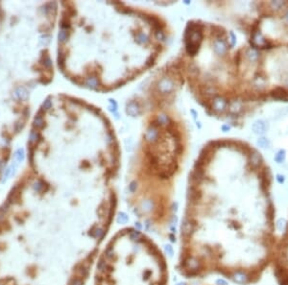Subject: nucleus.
Returning <instances> with one entry per match:
<instances>
[{"label": "nucleus", "instance_id": "nucleus-19", "mask_svg": "<svg viewBox=\"0 0 288 285\" xmlns=\"http://www.w3.org/2000/svg\"><path fill=\"white\" fill-rule=\"evenodd\" d=\"M14 158H15V161L18 163L21 162L24 160V150L23 149L17 150V152L14 153Z\"/></svg>", "mask_w": 288, "mask_h": 285}, {"label": "nucleus", "instance_id": "nucleus-34", "mask_svg": "<svg viewBox=\"0 0 288 285\" xmlns=\"http://www.w3.org/2000/svg\"><path fill=\"white\" fill-rule=\"evenodd\" d=\"M278 180L279 181V183H282V181H283V177L278 175Z\"/></svg>", "mask_w": 288, "mask_h": 285}, {"label": "nucleus", "instance_id": "nucleus-11", "mask_svg": "<svg viewBox=\"0 0 288 285\" xmlns=\"http://www.w3.org/2000/svg\"><path fill=\"white\" fill-rule=\"evenodd\" d=\"M158 131L155 127H150V128L147 130L146 134H145V138L147 141L149 142H155L158 140Z\"/></svg>", "mask_w": 288, "mask_h": 285}, {"label": "nucleus", "instance_id": "nucleus-7", "mask_svg": "<svg viewBox=\"0 0 288 285\" xmlns=\"http://www.w3.org/2000/svg\"><path fill=\"white\" fill-rule=\"evenodd\" d=\"M252 130L255 134H263L268 130V124L264 120H257L252 125Z\"/></svg>", "mask_w": 288, "mask_h": 285}, {"label": "nucleus", "instance_id": "nucleus-14", "mask_svg": "<svg viewBox=\"0 0 288 285\" xmlns=\"http://www.w3.org/2000/svg\"><path fill=\"white\" fill-rule=\"evenodd\" d=\"M44 126V120L41 115H37L34 119V127L37 129H42Z\"/></svg>", "mask_w": 288, "mask_h": 285}, {"label": "nucleus", "instance_id": "nucleus-9", "mask_svg": "<svg viewBox=\"0 0 288 285\" xmlns=\"http://www.w3.org/2000/svg\"><path fill=\"white\" fill-rule=\"evenodd\" d=\"M271 94L277 100H288V92L282 88H276Z\"/></svg>", "mask_w": 288, "mask_h": 285}, {"label": "nucleus", "instance_id": "nucleus-16", "mask_svg": "<svg viewBox=\"0 0 288 285\" xmlns=\"http://www.w3.org/2000/svg\"><path fill=\"white\" fill-rule=\"evenodd\" d=\"M247 56H248V58H249L250 61H258V52L257 50H254V49H250L249 51H248V53H247Z\"/></svg>", "mask_w": 288, "mask_h": 285}, {"label": "nucleus", "instance_id": "nucleus-28", "mask_svg": "<svg viewBox=\"0 0 288 285\" xmlns=\"http://www.w3.org/2000/svg\"><path fill=\"white\" fill-rule=\"evenodd\" d=\"M44 65H45L46 67H48V68L52 66V61H51L50 58L48 57V56H46L45 59H44Z\"/></svg>", "mask_w": 288, "mask_h": 285}, {"label": "nucleus", "instance_id": "nucleus-1", "mask_svg": "<svg viewBox=\"0 0 288 285\" xmlns=\"http://www.w3.org/2000/svg\"><path fill=\"white\" fill-rule=\"evenodd\" d=\"M271 268L278 284L288 285V221L283 232L278 235Z\"/></svg>", "mask_w": 288, "mask_h": 285}, {"label": "nucleus", "instance_id": "nucleus-31", "mask_svg": "<svg viewBox=\"0 0 288 285\" xmlns=\"http://www.w3.org/2000/svg\"><path fill=\"white\" fill-rule=\"evenodd\" d=\"M135 187H137V185H135V183H132L131 184V185H130V189H131V191L132 192H134V190H135Z\"/></svg>", "mask_w": 288, "mask_h": 285}, {"label": "nucleus", "instance_id": "nucleus-21", "mask_svg": "<svg viewBox=\"0 0 288 285\" xmlns=\"http://www.w3.org/2000/svg\"><path fill=\"white\" fill-rule=\"evenodd\" d=\"M230 109L234 113H237L241 109V104L238 101H234L230 106Z\"/></svg>", "mask_w": 288, "mask_h": 285}, {"label": "nucleus", "instance_id": "nucleus-13", "mask_svg": "<svg viewBox=\"0 0 288 285\" xmlns=\"http://www.w3.org/2000/svg\"><path fill=\"white\" fill-rule=\"evenodd\" d=\"M257 144H258L260 148H262V149H267V148L270 147V141H269L268 138L262 137H259V138L258 139Z\"/></svg>", "mask_w": 288, "mask_h": 285}, {"label": "nucleus", "instance_id": "nucleus-5", "mask_svg": "<svg viewBox=\"0 0 288 285\" xmlns=\"http://www.w3.org/2000/svg\"><path fill=\"white\" fill-rule=\"evenodd\" d=\"M213 49L214 52L218 55V56H224L228 51V45L227 42L222 38H217L213 42Z\"/></svg>", "mask_w": 288, "mask_h": 285}, {"label": "nucleus", "instance_id": "nucleus-10", "mask_svg": "<svg viewBox=\"0 0 288 285\" xmlns=\"http://www.w3.org/2000/svg\"><path fill=\"white\" fill-rule=\"evenodd\" d=\"M262 162V157L261 155L258 152V151H253V153L251 154L250 156V163L253 166L254 168H258L259 167V165Z\"/></svg>", "mask_w": 288, "mask_h": 285}, {"label": "nucleus", "instance_id": "nucleus-36", "mask_svg": "<svg viewBox=\"0 0 288 285\" xmlns=\"http://www.w3.org/2000/svg\"><path fill=\"white\" fill-rule=\"evenodd\" d=\"M178 285H182V284H178Z\"/></svg>", "mask_w": 288, "mask_h": 285}, {"label": "nucleus", "instance_id": "nucleus-2", "mask_svg": "<svg viewBox=\"0 0 288 285\" xmlns=\"http://www.w3.org/2000/svg\"><path fill=\"white\" fill-rule=\"evenodd\" d=\"M186 50L188 54L195 55L197 51L199 50L200 43L202 42L203 35L202 31L200 29V26L197 24H189L186 32Z\"/></svg>", "mask_w": 288, "mask_h": 285}, {"label": "nucleus", "instance_id": "nucleus-29", "mask_svg": "<svg viewBox=\"0 0 288 285\" xmlns=\"http://www.w3.org/2000/svg\"><path fill=\"white\" fill-rule=\"evenodd\" d=\"M11 172H12V166L11 167H9V168H7L6 169V171L4 172V176H3V181L6 180V179H8V177H9L10 175H11Z\"/></svg>", "mask_w": 288, "mask_h": 285}, {"label": "nucleus", "instance_id": "nucleus-20", "mask_svg": "<svg viewBox=\"0 0 288 285\" xmlns=\"http://www.w3.org/2000/svg\"><path fill=\"white\" fill-rule=\"evenodd\" d=\"M67 38H68V33L67 31L66 30H61L59 32V35H58V38H59V42H66L67 41Z\"/></svg>", "mask_w": 288, "mask_h": 285}, {"label": "nucleus", "instance_id": "nucleus-30", "mask_svg": "<svg viewBox=\"0 0 288 285\" xmlns=\"http://www.w3.org/2000/svg\"><path fill=\"white\" fill-rule=\"evenodd\" d=\"M106 256L108 257V258H111L114 256V250L111 249V248H109L107 251H106Z\"/></svg>", "mask_w": 288, "mask_h": 285}, {"label": "nucleus", "instance_id": "nucleus-8", "mask_svg": "<svg viewBox=\"0 0 288 285\" xmlns=\"http://www.w3.org/2000/svg\"><path fill=\"white\" fill-rule=\"evenodd\" d=\"M126 112L128 114L133 116V117L138 116L140 113V108H139L138 103H137L135 101H132L130 103H128L127 108H126Z\"/></svg>", "mask_w": 288, "mask_h": 285}, {"label": "nucleus", "instance_id": "nucleus-6", "mask_svg": "<svg viewBox=\"0 0 288 285\" xmlns=\"http://www.w3.org/2000/svg\"><path fill=\"white\" fill-rule=\"evenodd\" d=\"M174 88V83L168 78H163L158 84V89L162 93L170 92Z\"/></svg>", "mask_w": 288, "mask_h": 285}, {"label": "nucleus", "instance_id": "nucleus-15", "mask_svg": "<svg viewBox=\"0 0 288 285\" xmlns=\"http://www.w3.org/2000/svg\"><path fill=\"white\" fill-rule=\"evenodd\" d=\"M86 85L89 86V88L94 89L98 86V80L95 77H90L86 80Z\"/></svg>", "mask_w": 288, "mask_h": 285}, {"label": "nucleus", "instance_id": "nucleus-18", "mask_svg": "<svg viewBox=\"0 0 288 285\" xmlns=\"http://www.w3.org/2000/svg\"><path fill=\"white\" fill-rule=\"evenodd\" d=\"M285 6V2L284 1H272L270 3V7L272 8L273 10H281L282 7Z\"/></svg>", "mask_w": 288, "mask_h": 285}, {"label": "nucleus", "instance_id": "nucleus-32", "mask_svg": "<svg viewBox=\"0 0 288 285\" xmlns=\"http://www.w3.org/2000/svg\"><path fill=\"white\" fill-rule=\"evenodd\" d=\"M283 18H284V20L288 23V10L286 11V13H285V14H284Z\"/></svg>", "mask_w": 288, "mask_h": 285}, {"label": "nucleus", "instance_id": "nucleus-22", "mask_svg": "<svg viewBox=\"0 0 288 285\" xmlns=\"http://www.w3.org/2000/svg\"><path fill=\"white\" fill-rule=\"evenodd\" d=\"M38 137H39V134L37 131H32L31 133H30V142L31 143H36V142L38 140Z\"/></svg>", "mask_w": 288, "mask_h": 285}, {"label": "nucleus", "instance_id": "nucleus-3", "mask_svg": "<svg viewBox=\"0 0 288 285\" xmlns=\"http://www.w3.org/2000/svg\"><path fill=\"white\" fill-rule=\"evenodd\" d=\"M251 42L254 47H259V48H265L266 46L269 45V42L267 39L264 38V36L261 34L260 31H255L252 35Z\"/></svg>", "mask_w": 288, "mask_h": 285}, {"label": "nucleus", "instance_id": "nucleus-25", "mask_svg": "<svg viewBox=\"0 0 288 285\" xmlns=\"http://www.w3.org/2000/svg\"><path fill=\"white\" fill-rule=\"evenodd\" d=\"M140 236H141V234H140V232H138V231H135V232H131V234H130L131 239H132V240H134V241H137V240H138V239L140 238Z\"/></svg>", "mask_w": 288, "mask_h": 285}, {"label": "nucleus", "instance_id": "nucleus-12", "mask_svg": "<svg viewBox=\"0 0 288 285\" xmlns=\"http://www.w3.org/2000/svg\"><path fill=\"white\" fill-rule=\"evenodd\" d=\"M14 97L17 99H18V100L25 101L28 98L27 90L24 88H21V86H19V88H18V89H15V90L14 91Z\"/></svg>", "mask_w": 288, "mask_h": 285}, {"label": "nucleus", "instance_id": "nucleus-24", "mask_svg": "<svg viewBox=\"0 0 288 285\" xmlns=\"http://www.w3.org/2000/svg\"><path fill=\"white\" fill-rule=\"evenodd\" d=\"M137 38H138V41L139 42H141V43H146L148 42V37L145 34H143V33L138 34Z\"/></svg>", "mask_w": 288, "mask_h": 285}, {"label": "nucleus", "instance_id": "nucleus-23", "mask_svg": "<svg viewBox=\"0 0 288 285\" xmlns=\"http://www.w3.org/2000/svg\"><path fill=\"white\" fill-rule=\"evenodd\" d=\"M158 124H161V125H166L168 122H170V119H169V117L168 116H166V115H158Z\"/></svg>", "mask_w": 288, "mask_h": 285}, {"label": "nucleus", "instance_id": "nucleus-35", "mask_svg": "<svg viewBox=\"0 0 288 285\" xmlns=\"http://www.w3.org/2000/svg\"><path fill=\"white\" fill-rule=\"evenodd\" d=\"M3 166H4V162H3V161H0V170H1V169L3 168Z\"/></svg>", "mask_w": 288, "mask_h": 285}, {"label": "nucleus", "instance_id": "nucleus-33", "mask_svg": "<svg viewBox=\"0 0 288 285\" xmlns=\"http://www.w3.org/2000/svg\"><path fill=\"white\" fill-rule=\"evenodd\" d=\"M166 251H167L168 252H169L170 255H172V249H171L170 246H167V247H166Z\"/></svg>", "mask_w": 288, "mask_h": 285}, {"label": "nucleus", "instance_id": "nucleus-27", "mask_svg": "<svg viewBox=\"0 0 288 285\" xmlns=\"http://www.w3.org/2000/svg\"><path fill=\"white\" fill-rule=\"evenodd\" d=\"M118 222H121V223H125V222L128 221V217L125 213H120L119 216H118V219H117Z\"/></svg>", "mask_w": 288, "mask_h": 285}, {"label": "nucleus", "instance_id": "nucleus-17", "mask_svg": "<svg viewBox=\"0 0 288 285\" xmlns=\"http://www.w3.org/2000/svg\"><path fill=\"white\" fill-rule=\"evenodd\" d=\"M284 160H285V151L284 150H279L277 153V155L275 156V160L278 163H282L284 161Z\"/></svg>", "mask_w": 288, "mask_h": 285}, {"label": "nucleus", "instance_id": "nucleus-4", "mask_svg": "<svg viewBox=\"0 0 288 285\" xmlns=\"http://www.w3.org/2000/svg\"><path fill=\"white\" fill-rule=\"evenodd\" d=\"M229 106L228 101L221 96L215 97L212 101V109L216 113H223Z\"/></svg>", "mask_w": 288, "mask_h": 285}, {"label": "nucleus", "instance_id": "nucleus-26", "mask_svg": "<svg viewBox=\"0 0 288 285\" xmlns=\"http://www.w3.org/2000/svg\"><path fill=\"white\" fill-rule=\"evenodd\" d=\"M51 107H52V102L50 101V98H47V99L43 102L42 108H43V109H49Z\"/></svg>", "mask_w": 288, "mask_h": 285}]
</instances>
